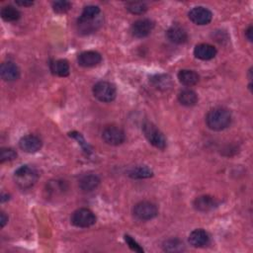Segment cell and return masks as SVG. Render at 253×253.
<instances>
[{
  "mask_svg": "<svg viewBox=\"0 0 253 253\" xmlns=\"http://www.w3.org/2000/svg\"><path fill=\"white\" fill-rule=\"evenodd\" d=\"M126 9L132 14H142L147 10V6L142 2H129L126 4Z\"/></svg>",
  "mask_w": 253,
  "mask_h": 253,
  "instance_id": "obj_27",
  "label": "cell"
},
{
  "mask_svg": "<svg viewBox=\"0 0 253 253\" xmlns=\"http://www.w3.org/2000/svg\"><path fill=\"white\" fill-rule=\"evenodd\" d=\"M53 11L58 14L66 13L71 8V3L68 1H55L52 3Z\"/></svg>",
  "mask_w": 253,
  "mask_h": 253,
  "instance_id": "obj_28",
  "label": "cell"
},
{
  "mask_svg": "<svg viewBox=\"0 0 253 253\" xmlns=\"http://www.w3.org/2000/svg\"><path fill=\"white\" fill-rule=\"evenodd\" d=\"M184 249L183 243L178 239H169L164 243V250L168 252H178Z\"/></svg>",
  "mask_w": 253,
  "mask_h": 253,
  "instance_id": "obj_26",
  "label": "cell"
},
{
  "mask_svg": "<svg viewBox=\"0 0 253 253\" xmlns=\"http://www.w3.org/2000/svg\"><path fill=\"white\" fill-rule=\"evenodd\" d=\"M100 15V8L95 5H88L84 7L80 17L77 20V25L79 30L88 34L96 30L97 26H99V21H97Z\"/></svg>",
  "mask_w": 253,
  "mask_h": 253,
  "instance_id": "obj_2",
  "label": "cell"
},
{
  "mask_svg": "<svg viewBox=\"0 0 253 253\" xmlns=\"http://www.w3.org/2000/svg\"><path fill=\"white\" fill-rule=\"evenodd\" d=\"M64 190H66V187L65 183L62 181H51L48 183V185H46V192L52 196L61 194Z\"/></svg>",
  "mask_w": 253,
  "mask_h": 253,
  "instance_id": "obj_25",
  "label": "cell"
},
{
  "mask_svg": "<svg viewBox=\"0 0 253 253\" xmlns=\"http://www.w3.org/2000/svg\"><path fill=\"white\" fill-rule=\"evenodd\" d=\"M99 184H100V178L98 177V175L93 173H88L81 176L78 182V186L80 190L85 193L94 191L99 186Z\"/></svg>",
  "mask_w": 253,
  "mask_h": 253,
  "instance_id": "obj_15",
  "label": "cell"
},
{
  "mask_svg": "<svg viewBox=\"0 0 253 253\" xmlns=\"http://www.w3.org/2000/svg\"><path fill=\"white\" fill-rule=\"evenodd\" d=\"M50 69L53 74L60 77H65L69 74V64L65 59H58L50 64Z\"/></svg>",
  "mask_w": 253,
  "mask_h": 253,
  "instance_id": "obj_22",
  "label": "cell"
},
{
  "mask_svg": "<svg viewBox=\"0 0 253 253\" xmlns=\"http://www.w3.org/2000/svg\"><path fill=\"white\" fill-rule=\"evenodd\" d=\"M178 101L186 107H192L198 102V95L191 89H184L178 94Z\"/></svg>",
  "mask_w": 253,
  "mask_h": 253,
  "instance_id": "obj_21",
  "label": "cell"
},
{
  "mask_svg": "<svg viewBox=\"0 0 253 253\" xmlns=\"http://www.w3.org/2000/svg\"><path fill=\"white\" fill-rule=\"evenodd\" d=\"M16 156L17 153L12 148H2L0 151V160L2 163L13 160L14 158H16Z\"/></svg>",
  "mask_w": 253,
  "mask_h": 253,
  "instance_id": "obj_29",
  "label": "cell"
},
{
  "mask_svg": "<svg viewBox=\"0 0 253 253\" xmlns=\"http://www.w3.org/2000/svg\"><path fill=\"white\" fill-rule=\"evenodd\" d=\"M1 17L6 22H14V21H17L21 17V13L15 7L8 5V6H5L2 8Z\"/></svg>",
  "mask_w": 253,
  "mask_h": 253,
  "instance_id": "obj_24",
  "label": "cell"
},
{
  "mask_svg": "<svg viewBox=\"0 0 253 253\" xmlns=\"http://www.w3.org/2000/svg\"><path fill=\"white\" fill-rule=\"evenodd\" d=\"M132 213L134 217L139 220H150L157 215L158 210L153 203L144 201L137 203L133 207Z\"/></svg>",
  "mask_w": 253,
  "mask_h": 253,
  "instance_id": "obj_6",
  "label": "cell"
},
{
  "mask_svg": "<svg viewBox=\"0 0 253 253\" xmlns=\"http://www.w3.org/2000/svg\"><path fill=\"white\" fill-rule=\"evenodd\" d=\"M71 222L77 227H89L96 222V216L89 209H78L71 215Z\"/></svg>",
  "mask_w": 253,
  "mask_h": 253,
  "instance_id": "obj_7",
  "label": "cell"
},
{
  "mask_svg": "<svg viewBox=\"0 0 253 253\" xmlns=\"http://www.w3.org/2000/svg\"><path fill=\"white\" fill-rule=\"evenodd\" d=\"M39 178V174L34 167L23 165L19 167L14 173L15 183L21 189H29L33 187Z\"/></svg>",
  "mask_w": 253,
  "mask_h": 253,
  "instance_id": "obj_3",
  "label": "cell"
},
{
  "mask_svg": "<svg viewBox=\"0 0 253 253\" xmlns=\"http://www.w3.org/2000/svg\"><path fill=\"white\" fill-rule=\"evenodd\" d=\"M189 19L196 25H208L211 19H212V14L211 12L202 6L194 7L193 9L190 10L188 13Z\"/></svg>",
  "mask_w": 253,
  "mask_h": 253,
  "instance_id": "obj_9",
  "label": "cell"
},
{
  "mask_svg": "<svg viewBox=\"0 0 253 253\" xmlns=\"http://www.w3.org/2000/svg\"><path fill=\"white\" fill-rule=\"evenodd\" d=\"M252 31H253L252 26H250V27L246 30V32H245V37H246V39H247L249 42H252Z\"/></svg>",
  "mask_w": 253,
  "mask_h": 253,
  "instance_id": "obj_31",
  "label": "cell"
},
{
  "mask_svg": "<svg viewBox=\"0 0 253 253\" xmlns=\"http://www.w3.org/2000/svg\"><path fill=\"white\" fill-rule=\"evenodd\" d=\"M125 239H126V242L127 243V245L129 246V248L131 250H133L135 252H143V249L129 235H126Z\"/></svg>",
  "mask_w": 253,
  "mask_h": 253,
  "instance_id": "obj_30",
  "label": "cell"
},
{
  "mask_svg": "<svg viewBox=\"0 0 253 253\" xmlns=\"http://www.w3.org/2000/svg\"><path fill=\"white\" fill-rule=\"evenodd\" d=\"M102 60V55L98 51L87 50L78 55V64L82 67H93L98 65Z\"/></svg>",
  "mask_w": 253,
  "mask_h": 253,
  "instance_id": "obj_12",
  "label": "cell"
},
{
  "mask_svg": "<svg viewBox=\"0 0 253 253\" xmlns=\"http://www.w3.org/2000/svg\"><path fill=\"white\" fill-rule=\"evenodd\" d=\"M150 83L158 90H169L172 87V78L167 74H156L150 78Z\"/></svg>",
  "mask_w": 253,
  "mask_h": 253,
  "instance_id": "obj_19",
  "label": "cell"
},
{
  "mask_svg": "<svg viewBox=\"0 0 253 253\" xmlns=\"http://www.w3.org/2000/svg\"><path fill=\"white\" fill-rule=\"evenodd\" d=\"M154 28V23L149 19H139L131 26V34L135 38H144L148 36Z\"/></svg>",
  "mask_w": 253,
  "mask_h": 253,
  "instance_id": "obj_10",
  "label": "cell"
},
{
  "mask_svg": "<svg viewBox=\"0 0 253 253\" xmlns=\"http://www.w3.org/2000/svg\"><path fill=\"white\" fill-rule=\"evenodd\" d=\"M199 75L194 70L182 69L178 73V79L180 83L185 86H193L199 82Z\"/></svg>",
  "mask_w": 253,
  "mask_h": 253,
  "instance_id": "obj_20",
  "label": "cell"
},
{
  "mask_svg": "<svg viewBox=\"0 0 253 253\" xmlns=\"http://www.w3.org/2000/svg\"><path fill=\"white\" fill-rule=\"evenodd\" d=\"M194 54L199 59L210 60L215 56L216 48L209 43H200L195 46Z\"/></svg>",
  "mask_w": 253,
  "mask_h": 253,
  "instance_id": "obj_18",
  "label": "cell"
},
{
  "mask_svg": "<svg viewBox=\"0 0 253 253\" xmlns=\"http://www.w3.org/2000/svg\"><path fill=\"white\" fill-rule=\"evenodd\" d=\"M19 146L22 150L28 153H35L42 147V140L40 137L34 134H28L23 136L19 141Z\"/></svg>",
  "mask_w": 253,
  "mask_h": 253,
  "instance_id": "obj_11",
  "label": "cell"
},
{
  "mask_svg": "<svg viewBox=\"0 0 253 253\" xmlns=\"http://www.w3.org/2000/svg\"><path fill=\"white\" fill-rule=\"evenodd\" d=\"M127 175L133 179H144L152 176V171L146 166H137L128 170Z\"/></svg>",
  "mask_w": 253,
  "mask_h": 253,
  "instance_id": "obj_23",
  "label": "cell"
},
{
  "mask_svg": "<svg viewBox=\"0 0 253 253\" xmlns=\"http://www.w3.org/2000/svg\"><path fill=\"white\" fill-rule=\"evenodd\" d=\"M0 74L3 80L11 82L17 80L20 77V69L14 62L5 61L1 64Z\"/></svg>",
  "mask_w": 253,
  "mask_h": 253,
  "instance_id": "obj_13",
  "label": "cell"
},
{
  "mask_svg": "<svg viewBox=\"0 0 253 253\" xmlns=\"http://www.w3.org/2000/svg\"><path fill=\"white\" fill-rule=\"evenodd\" d=\"M102 137L104 141L110 145L122 144L126 139L124 130L116 126H110L105 127L102 132Z\"/></svg>",
  "mask_w": 253,
  "mask_h": 253,
  "instance_id": "obj_8",
  "label": "cell"
},
{
  "mask_svg": "<svg viewBox=\"0 0 253 253\" xmlns=\"http://www.w3.org/2000/svg\"><path fill=\"white\" fill-rule=\"evenodd\" d=\"M207 126L215 131H220L229 126L231 123V113L226 108L217 107L211 109L206 117Z\"/></svg>",
  "mask_w": 253,
  "mask_h": 253,
  "instance_id": "obj_1",
  "label": "cell"
},
{
  "mask_svg": "<svg viewBox=\"0 0 253 253\" xmlns=\"http://www.w3.org/2000/svg\"><path fill=\"white\" fill-rule=\"evenodd\" d=\"M166 36L171 42L176 44L184 43L188 40V34L186 30L178 25L170 27L166 32Z\"/></svg>",
  "mask_w": 253,
  "mask_h": 253,
  "instance_id": "obj_16",
  "label": "cell"
},
{
  "mask_svg": "<svg viewBox=\"0 0 253 253\" xmlns=\"http://www.w3.org/2000/svg\"><path fill=\"white\" fill-rule=\"evenodd\" d=\"M217 201L211 196H200L194 201V208L202 212H208L217 207Z\"/></svg>",
  "mask_w": 253,
  "mask_h": 253,
  "instance_id": "obj_14",
  "label": "cell"
},
{
  "mask_svg": "<svg viewBox=\"0 0 253 253\" xmlns=\"http://www.w3.org/2000/svg\"><path fill=\"white\" fill-rule=\"evenodd\" d=\"M94 96L101 102H112L116 98V87L107 81L97 82L93 86Z\"/></svg>",
  "mask_w": 253,
  "mask_h": 253,
  "instance_id": "obj_5",
  "label": "cell"
},
{
  "mask_svg": "<svg viewBox=\"0 0 253 253\" xmlns=\"http://www.w3.org/2000/svg\"><path fill=\"white\" fill-rule=\"evenodd\" d=\"M142 131L146 137V139L159 149H164L166 147V138L164 134L151 123L146 122L142 126Z\"/></svg>",
  "mask_w": 253,
  "mask_h": 253,
  "instance_id": "obj_4",
  "label": "cell"
},
{
  "mask_svg": "<svg viewBox=\"0 0 253 253\" xmlns=\"http://www.w3.org/2000/svg\"><path fill=\"white\" fill-rule=\"evenodd\" d=\"M7 221H8V216H6V214L4 212H1V220H0L1 227H4L5 224L7 223Z\"/></svg>",
  "mask_w": 253,
  "mask_h": 253,
  "instance_id": "obj_32",
  "label": "cell"
},
{
  "mask_svg": "<svg viewBox=\"0 0 253 253\" xmlns=\"http://www.w3.org/2000/svg\"><path fill=\"white\" fill-rule=\"evenodd\" d=\"M189 242L192 246L197 248L205 247L210 243V235L204 229H195L189 235Z\"/></svg>",
  "mask_w": 253,
  "mask_h": 253,
  "instance_id": "obj_17",
  "label": "cell"
},
{
  "mask_svg": "<svg viewBox=\"0 0 253 253\" xmlns=\"http://www.w3.org/2000/svg\"><path fill=\"white\" fill-rule=\"evenodd\" d=\"M16 4L20 5V6H31L33 5L32 1H17Z\"/></svg>",
  "mask_w": 253,
  "mask_h": 253,
  "instance_id": "obj_33",
  "label": "cell"
}]
</instances>
